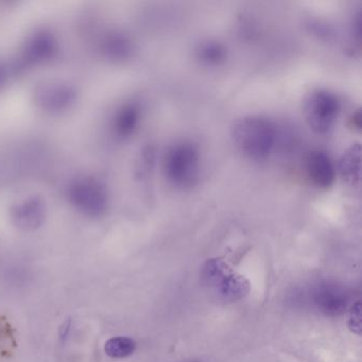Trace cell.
I'll return each instance as SVG.
<instances>
[{
	"mask_svg": "<svg viewBox=\"0 0 362 362\" xmlns=\"http://www.w3.org/2000/svg\"><path fill=\"white\" fill-rule=\"evenodd\" d=\"M35 105L46 113H61L71 109L77 100V92L63 81H45L35 88Z\"/></svg>",
	"mask_w": 362,
	"mask_h": 362,
	"instance_id": "cell-6",
	"label": "cell"
},
{
	"mask_svg": "<svg viewBox=\"0 0 362 362\" xmlns=\"http://www.w3.org/2000/svg\"><path fill=\"white\" fill-rule=\"evenodd\" d=\"M232 139L235 147L245 158L264 160L276 146L279 130L268 118L245 116L237 120L233 126Z\"/></svg>",
	"mask_w": 362,
	"mask_h": 362,
	"instance_id": "cell-1",
	"label": "cell"
},
{
	"mask_svg": "<svg viewBox=\"0 0 362 362\" xmlns=\"http://www.w3.org/2000/svg\"><path fill=\"white\" fill-rule=\"evenodd\" d=\"M196 58L204 66H220L228 58V49L220 42L207 40L199 44L196 49Z\"/></svg>",
	"mask_w": 362,
	"mask_h": 362,
	"instance_id": "cell-13",
	"label": "cell"
},
{
	"mask_svg": "<svg viewBox=\"0 0 362 362\" xmlns=\"http://www.w3.org/2000/svg\"><path fill=\"white\" fill-rule=\"evenodd\" d=\"M163 173L173 187H192L200 173V152L190 141H180L170 146L163 158Z\"/></svg>",
	"mask_w": 362,
	"mask_h": 362,
	"instance_id": "cell-2",
	"label": "cell"
},
{
	"mask_svg": "<svg viewBox=\"0 0 362 362\" xmlns=\"http://www.w3.org/2000/svg\"><path fill=\"white\" fill-rule=\"evenodd\" d=\"M46 205L40 197H29L16 203L11 209V219L20 230H35L44 223Z\"/></svg>",
	"mask_w": 362,
	"mask_h": 362,
	"instance_id": "cell-8",
	"label": "cell"
},
{
	"mask_svg": "<svg viewBox=\"0 0 362 362\" xmlns=\"http://www.w3.org/2000/svg\"><path fill=\"white\" fill-rule=\"evenodd\" d=\"M305 169L311 183L317 188L326 189L336 180V167L327 152L315 149L307 153Z\"/></svg>",
	"mask_w": 362,
	"mask_h": 362,
	"instance_id": "cell-9",
	"label": "cell"
},
{
	"mask_svg": "<svg viewBox=\"0 0 362 362\" xmlns=\"http://www.w3.org/2000/svg\"><path fill=\"white\" fill-rule=\"evenodd\" d=\"M136 349V343L128 337H115L105 343V351L114 359H122L132 355Z\"/></svg>",
	"mask_w": 362,
	"mask_h": 362,
	"instance_id": "cell-15",
	"label": "cell"
},
{
	"mask_svg": "<svg viewBox=\"0 0 362 362\" xmlns=\"http://www.w3.org/2000/svg\"><path fill=\"white\" fill-rule=\"evenodd\" d=\"M13 71L14 69H11L9 65L0 61V90H1L4 86H7L10 80V76H11Z\"/></svg>",
	"mask_w": 362,
	"mask_h": 362,
	"instance_id": "cell-18",
	"label": "cell"
},
{
	"mask_svg": "<svg viewBox=\"0 0 362 362\" xmlns=\"http://www.w3.org/2000/svg\"><path fill=\"white\" fill-rule=\"evenodd\" d=\"M347 325L354 334H361V304H360V302H357L351 306L349 313Z\"/></svg>",
	"mask_w": 362,
	"mask_h": 362,
	"instance_id": "cell-17",
	"label": "cell"
},
{
	"mask_svg": "<svg viewBox=\"0 0 362 362\" xmlns=\"http://www.w3.org/2000/svg\"><path fill=\"white\" fill-rule=\"evenodd\" d=\"M58 49V41L50 31H37L25 44L20 61L13 67L14 71L52 60Z\"/></svg>",
	"mask_w": 362,
	"mask_h": 362,
	"instance_id": "cell-7",
	"label": "cell"
},
{
	"mask_svg": "<svg viewBox=\"0 0 362 362\" xmlns=\"http://www.w3.org/2000/svg\"><path fill=\"white\" fill-rule=\"evenodd\" d=\"M353 37L358 44L360 43V37H361V13L358 12L354 18L353 22Z\"/></svg>",
	"mask_w": 362,
	"mask_h": 362,
	"instance_id": "cell-19",
	"label": "cell"
},
{
	"mask_svg": "<svg viewBox=\"0 0 362 362\" xmlns=\"http://www.w3.org/2000/svg\"><path fill=\"white\" fill-rule=\"evenodd\" d=\"M341 111L338 97L326 90H313L303 105L305 119L317 134H326L334 128Z\"/></svg>",
	"mask_w": 362,
	"mask_h": 362,
	"instance_id": "cell-4",
	"label": "cell"
},
{
	"mask_svg": "<svg viewBox=\"0 0 362 362\" xmlns=\"http://www.w3.org/2000/svg\"><path fill=\"white\" fill-rule=\"evenodd\" d=\"M202 279L205 287L218 300L237 302L247 296L250 283L221 259H211L204 264Z\"/></svg>",
	"mask_w": 362,
	"mask_h": 362,
	"instance_id": "cell-3",
	"label": "cell"
},
{
	"mask_svg": "<svg viewBox=\"0 0 362 362\" xmlns=\"http://www.w3.org/2000/svg\"><path fill=\"white\" fill-rule=\"evenodd\" d=\"M156 149L151 146L143 150L137 162L136 175L139 179H145L151 173L156 164Z\"/></svg>",
	"mask_w": 362,
	"mask_h": 362,
	"instance_id": "cell-16",
	"label": "cell"
},
{
	"mask_svg": "<svg viewBox=\"0 0 362 362\" xmlns=\"http://www.w3.org/2000/svg\"><path fill=\"white\" fill-rule=\"evenodd\" d=\"M134 44L130 37L119 31H112L103 37L101 52L103 56L114 62H124L132 58Z\"/></svg>",
	"mask_w": 362,
	"mask_h": 362,
	"instance_id": "cell-12",
	"label": "cell"
},
{
	"mask_svg": "<svg viewBox=\"0 0 362 362\" xmlns=\"http://www.w3.org/2000/svg\"><path fill=\"white\" fill-rule=\"evenodd\" d=\"M360 169H361V147L359 144H356L343 154L340 160V173L347 183L355 186L360 183Z\"/></svg>",
	"mask_w": 362,
	"mask_h": 362,
	"instance_id": "cell-14",
	"label": "cell"
},
{
	"mask_svg": "<svg viewBox=\"0 0 362 362\" xmlns=\"http://www.w3.org/2000/svg\"><path fill=\"white\" fill-rule=\"evenodd\" d=\"M141 110L139 103H127L116 112L113 118L114 133L120 139H130L139 128L141 122Z\"/></svg>",
	"mask_w": 362,
	"mask_h": 362,
	"instance_id": "cell-11",
	"label": "cell"
},
{
	"mask_svg": "<svg viewBox=\"0 0 362 362\" xmlns=\"http://www.w3.org/2000/svg\"><path fill=\"white\" fill-rule=\"evenodd\" d=\"M315 306L323 315L327 317H338L346 311V293L342 288L337 285H321L315 292Z\"/></svg>",
	"mask_w": 362,
	"mask_h": 362,
	"instance_id": "cell-10",
	"label": "cell"
},
{
	"mask_svg": "<svg viewBox=\"0 0 362 362\" xmlns=\"http://www.w3.org/2000/svg\"><path fill=\"white\" fill-rule=\"evenodd\" d=\"M69 202L88 217H101L109 207V192L98 180L79 179L67 190Z\"/></svg>",
	"mask_w": 362,
	"mask_h": 362,
	"instance_id": "cell-5",
	"label": "cell"
}]
</instances>
